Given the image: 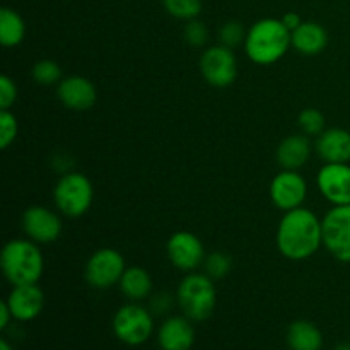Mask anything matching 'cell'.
I'll use <instances>...</instances> for the list:
<instances>
[{
	"label": "cell",
	"mask_w": 350,
	"mask_h": 350,
	"mask_svg": "<svg viewBox=\"0 0 350 350\" xmlns=\"http://www.w3.org/2000/svg\"><path fill=\"white\" fill-rule=\"evenodd\" d=\"M183 36H185V41H187L190 46H193V48L204 46V44L207 43V40H208L207 26H205V24L202 23V21H198V19L187 21V26H185V31H183Z\"/></svg>",
	"instance_id": "29"
},
{
	"label": "cell",
	"mask_w": 350,
	"mask_h": 350,
	"mask_svg": "<svg viewBox=\"0 0 350 350\" xmlns=\"http://www.w3.org/2000/svg\"><path fill=\"white\" fill-rule=\"evenodd\" d=\"M291 44L301 55L313 57L327 48L328 33L321 24L313 23V21H303V24L291 33Z\"/></svg>",
	"instance_id": "18"
},
{
	"label": "cell",
	"mask_w": 350,
	"mask_h": 350,
	"mask_svg": "<svg viewBox=\"0 0 350 350\" xmlns=\"http://www.w3.org/2000/svg\"><path fill=\"white\" fill-rule=\"evenodd\" d=\"M232 260L228 253L224 252H214L211 255H207L204 262L205 273L212 279H222V277L228 275L231 272Z\"/></svg>",
	"instance_id": "26"
},
{
	"label": "cell",
	"mask_w": 350,
	"mask_h": 350,
	"mask_svg": "<svg viewBox=\"0 0 350 350\" xmlns=\"http://www.w3.org/2000/svg\"><path fill=\"white\" fill-rule=\"evenodd\" d=\"M118 287L126 299L132 303H140L152 293V277L142 267H126Z\"/></svg>",
	"instance_id": "21"
},
{
	"label": "cell",
	"mask_w": 350,
	"mask_h": 350,
	"mask_svg": "<svg viewBox=\"0 0 350 350\" xmlns=\"http://www.w3.org/2000/svg\"><path fill=\"white\" fill-rule=\"evenodd\" d=\"M17 99V85L9 75L0 77V109H10Z\"/></svg>",
	"instance_id": "30"
},
{
	"label": "cell",
	"mask_w": 350,
	"mask_h": 350,
	"mask_svg": "<svg viewBox=\"0 0 350 350\" xmlns=\"http://www.w3.org/2000/svg\"><path fill=\"white\" fill-rule=\"evenodd\" d=\"M53 200L58 212L68 219H79L91 208L94 188L85 174L68 171L58 178L53 188Z\"/></svg>",
	"instance_id": "5"
},
{
	"label": "cell",
	"mask_w": 350,
	"mask_h": 350,
	"mask_svg": "<svg viewBox=\"0 0 350 350\" xmlns=\"http://www.w3.org/2000/svg\"><path fill=\"white\" fill-rule=\"evenodd\" d=\"M113 334L130 347L146 344L154 332L152 313L139 303H132L120 308L113 317Z\"/></svg>",
	"instance_id": "6"
},
{
	"label": "cell",
	"mask_w": 350,
	"mask_h": 350,
	"mask_svg": "<svg viewBox=\"0 0 350 350\" xmlns=\"http://www.w3.org/2000/svg\"><path fill=\"white\" fill-rule=\"evenodd\" d=\"M157 344L161 350H191L195 344L193 321L185 314L166 318L157 330Z\"/></svg>",
	"instance_id": "16"
},
{
	"label": "cell",
	"mask_w": 350,
	"mask_h": 350,
	"mask_svg": "<svg viewBox=\"0 0 350 350\" xmlns=\"http://www.w3.org/2000/svg\"><path fill=\"white\" fill-rule=\"evenodd\" d=\"M317 185L332 205H350V164L325 163L318 171Z\"/></svg>",
	"instance_id": "13"
},
{
	"label": "cell",
	"mask_w": 350,
	"mask_h": 350,
	"mask_svg": "<svg viewBox=\"0 0 350 350\" xmlns=\"http://www.w3.org/2000/svg\"><path fill=\"white\" fill-rule=\"evenodd\" d=\"M323 246L335 260L350 263V205H334L321 219Z\"/></svg>",
	"instance_id": "7"
},
{
	"label": "cell",
	"mask_w": 350,
	"mask_h": 350,
	"mask_svg": "<svg viewBox=\"0 0 350 350\" xmlns=\"http://www.w3.org/2000/svg\"><path fill=\"white\" fill-rule=\"evenodd\" d=\"M57 96L62 105L74 111H85L94 106L98 99L96 85L82 75H68L57 85Z\"/></svg>",
	"instance_id": "14"
},
{
	"label": "cell",
	"mask_w": 350,
	"mask_h": 350,
	"mask_svg": "<svg viewBox=\"0 0 350 350\" xmlns=\"http://www.w3.org/2000/svg\"><path fill=\"white\" fill-rule=\"evenodd\" d=\"M334 350H350V342H342V344H337Z\"/></svg>",
	"instance_id": "35"
},
{
	"label": "cell",
	"mask_w": 350,
	"mask_h": 350,
	"mask_svg": "<svg viewBox=\"0 0 350 350\" xmlns=\"http://www.w3.org/2000/svg\"><path fill=\"white\" fill-rule=\"evenodd\" d=\"M170 308H171V297L167 296V294H159V296L154 297L152 304H150V310L157 314L166 313Z\"/></svg>",
	"instance_id": "31"
},
{
	"label": "cell",
	"mask_w": 350,
	"mask_h": 350,
	"mask_svg": "<svg viewBox=\"0 0 350 350\" xmlns=\"http://www.w3.org/2000/svg\"><path fill=\"white\" fill-rule=\"evenodd\" d=\"M246 33L245 27H243L241 23L238 21H228L221 26L219 29V38H221V44L228 48H236L238 44L245 43L246 40Z\"/></svg>",
	"instance_id": "28"
},
{
	"label": "cell",
	"mask_w": 350,
	"mask_h": 350,
	"mask_svg": "<svg viewBox=\"0 0 350 350\" xmlns=\"http://www.w3.org/2000/svg\"><path fill=\"white\" fill-rule=\"evenodd\" d=\"M297 125L301 132L308 137H318L327 130V120L325 115L317 108H306L297 116Z\"/></svg>",
	"instance_id": "24"
},
{
	"label": "cell",
	"mask_w": 350,
	"mask_h": 350,
	"mask_svg": "<svg viewBox=\"0 0 350 350\" xmlns=\"http://www.w3.org/2000/svg\"><path fill=\"white\" fill-rule=\"evenodd\" d=\"M10 320H14L12 313H10V310H9V306H7L5 301H2V303H0V328H2V330H5V328L9 327Z\"/></svg>",
	"instance_id": "33"
},
{
	"label": "cell",
	"mask_w": 350,
	"mask_h": 350,
	"mask_svg": "<svg viewBox=\"0 0 350 350\" xmlns=\"http://www.w3.org/2000/svg\"><path fill=\"white\" fill-rule=\"evenodd\" d=\"M34 82L41 85H53L62 81V68L57 62L53 60H40L33 65L31 70Z\"/></svg>",
	"instance_id": "25"
},
{
	"label": "cell",
	"mask_w": 350,
	"mask_h": 350,
	"mask_svg": "<svg viewBox=\"0 0 350 350\" xmlns=\"http://www.w3.org/2000/svg\"><path fill=\"white\" fill-rule=\"evenodd\" d=\"M198 67L205 82L219 89L231 85L238 75V60H236L234 51L224 44L208 46L200 55Z\"/></svg>",
	"instance_id": "9"
},
{
	"label": "cell",
	"mask_w": 350,
	"mask_h": 350,
	"mask_svg": "<svg viewBox=\"0 0 350 350\" xmlns=\"http://www.w3.org/2000/svg\"><path fill=\"white\" fill-rule=\"evenodd\" d=\"M176 299L185 317L191 321H205L217 306V289L207 273L190 272L178 286Z\"/></svg>",
	"instance_id": "4"
},
{
	"label": "cell",
	"mask_w": 350,
	"mask_h": 350,
	"mask_svg": "<svg viewBox=\"0 0 350 350\" xmlns=\"http://www.w3.org/2000/svg\"><path fill=\"white\" fill-rule=\"evenodd\" d=\"M291 46H293L291 31L287 29L282 19H273V17L260 19L246 33V55L256 65L277 64Z\"/></svg>",
	"instance_id": "2"
},
{
	"label": "cell",
	"mask_w": 350,
	"mask_h": 350,
	"mask_svg": "<svg viewBox=\"0 0 350 350\" xmlns=\"http://www.w3.org/2000/svg\"><path fill=\"white\" fill-rule=\"evenodd\" d=\"M19 133V123L16 115L10 109H0V147L9 149L17 139Z\"/></svg>",
	"instance_id": "27"
},
{
	"label": "cell",
	"mask_w": 350,
	"mask_h": 350,
	"mask_svg": "<svg viewBox=\"0 0 350 350\" xmlns=\"http://www.w3.org/2000/svg\"><path fill=\"white\" fill-rule=\"evenodd\" d=\"M277 248L293 262L311 258L323 246L321 219L306 207L287 211L277 228Z\"/></svg>",
	"instance_id": "1"
},
{
	"label": "cell",
	"mask_w": 350,
	"mask_h": 350,
	"mask_svg": "<svg viewBox=\"0 0 350 350\" xmlns=\"http://www.w3.org/2000/svg\"><path fill=\"white\" fill-rule=\"evenodd\" d=\"M166 253L171 265L185 273L195 272L198 267L204 265L205 258H207L204 243L200 241L198 236H195L190 231L174 232L167 239Z\"/></svg>",
	"instance_id": "10"
},
{
	"label": "cell",
	"mask_w": 350,
	"mask_h": 350,
	"mask_svg": "<svg viewBox=\"0 0 350 350\" xmlns=\"http://www.w3.org/2000/svg\"><path fill=\"white\" fill-rule=\"evenodd\" d=\"M308 197V183L297 171L282 170L270 183V198L280 211H294L303 207Z\"/></svg>",
	"instance_id": "12"
},
{
	"label": "cell",
	"mask_w": 350,
	"mask_h": 350,
	"mask_svg": "<svg viewBox=\"0 0 350 350\" xmlns=\"http://www.w3.org/2000/svg\"><path fill=\"white\" fill-rule=\"evenodd\" d=\"M286 342L291 350H321L323 334L311 321L296 320L287 328Z\"/></svg>",
	"instance_id": "20"
},
{
	"label": "cell",
	"mask_w": 350,
	"mask_h": 350,
	"mask_svg": "<svg viewBox=\"0 0 350 350\" xmlns=\"http://www.w3.org/2000/svg\"><path fill=\"white\" fill-rule=\"evenodd\" d=\"M311 142L304 133L286 137L277 147V161L282 170L297 171L310 161Z\"/></svg>",
	"instance_id": "19"
},
{
	"label": "cell",
	"mask_w": 350,
	"mask_h": 350,
	"mask_svg": "<svg viewBox=\"0 0 350 350\" xmlns=\"http://www.w3.org/2000/svg\"><path fill=\"white\" fill-rule=\"evenodd\" d=\"M23 231L26 238L38 245H50L55 243L62 234V219L57 212L41 205H33L26 208L21 219Z\"/></svg>",
	"instance_id": "11"
},
{
	"label": "cell",
	"mask_w": 350,
	"mask_h": 350,
	"mask_svg": "<svg viewBox=\"0 0 350 350\" xmlns=\"http://www.w3.org/2000/svg\"><path fill=\"white\" fill-rule=\"evenodd\" d=\"M317 154L325 163H350V132L345 129H327L317 137Z\"/></svg>",
	"instance_id": "17"
},
{
	"label": "cell",
	"mask_w": 350,
	"mask_h": 350,
	"mask_svg": "<svg viewBox=\"0 0 350 350\" xmlns=\"http://www.w3.org/2000/svg\"><path fill=\"white\" fill-rule=\"evenodd\" d=\"M0 350H16V349H14L12 345L5 340V338H2V340H0Z\"/></svg>",
	"instance_id": "34"
},
{
	"label": "cell",
	"mask_w": 350,
	"mask_h": 350,
	"mask_svg": "<svg viewBox=\"0 0 350 350\" xmlns=\"http://www.w3.org/2000/svg\"><path fill=\"white\" fill-rule=\"evenodd\" d=\"M282 23L286 24L287 29L293 33L296 27H299L301 24H303V17H301L297 12H287V14H284V16H282Z\"/></svg>",
	"instance_id": "32"
},
{
	"label": "cell",
	"mask_w": 350,
	"mask_h": 350,
	"mask_svg": "<svg viewBox=\"0 0 350 350\" xmlns=\"http://www.w3.org/2000/svg\"><path fill=\"white\" fill-rule=\"evenodd\" d=\"M163 7L174 19L191 21L200 16L202 0H163Z\"/></svg>",
	"instance_id": "23"
},
{
	"label": "cell",
	"mask_w": 350,
	"mask_h": 350,
	"mask_svg": "<svg viewBox=\"0 0 350 350\" xmlns=\"http://www.w3.org/2000/svg\"><path fill=\"white\" fill-rule=\"evenodd\" d=\"M14 320L33 321L40 317L44 306V294L38 284H26V286H12L5 299Z\"/></svg>",
	"instance_id": "15"
},
{
	"label": "cell",
	"mask_w": 350,
	"mask_h": 350,
	"mask_svg": "<svg viewBox=\"0 0 350 350\" xmlns=\"http://www.w3.org/2000/svg\"><path fill=\"white\" fill-rule=\"evenodd\" d=\"M26 36V23L17 10L3 7L0 10V43L5 48L19 46Z\"/></svg>",
	"instance_id": "22"
},
{
	"label": "cell",
	"mask_w": 350,
	"mask_h": 350,
	"mask_svg": "<svg viewBox=\"0 0 350 350\" xmlns=\"http://www.w3.org/2000/svg\"><path fill=\"white\" fill-rule=\"evenodd\" d=\"M126 270L125 258L115 248H101L89 256L85 263V280L94 289H109L118 286Z\"/></svg>",
	"instance_id": "8"
},
{
	"label": "cell",
	"mask_w": 350,
	"mask_h": 350,
	"mask_svg": "<svg viewBox=\"0 0 350 350\" xmlns=\"http://www.w3.org/2000/svg\"><path fill=\"white\" fill-rule=\"evenodd\" d=\"M3 277L12 286L38 284L44 270V258L38 243L26 239H12L5 243L0 255Z\"/></svg>",
	"instance_id": "3"
}]
</instances>
